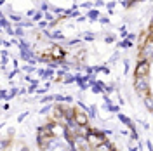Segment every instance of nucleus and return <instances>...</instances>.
<instances>
[{
    "label": "nucleus",
    "instance_id": "20e7f679",
    "mask_svg": "<svg viewBox=\"0 0 153 151\" xmlns=\"http://www.w3.org/2000/svg\"><path fill=\"white\" fill-rule=\"evenodd\" d=\"M49 54H51L52 59H65V57H66V50L61 47V45H57L56 44V45H52V49H51Z\"/></svg>",
    "mask_w": 153,
    "mask_h": 151
},
{
    "label": "nucleus",
    "instance_id": "5701e85b",
    "mask_svg": "<svg viewBox=\"0 0 153 151\" xmlns=\"http://www.w3.org/2000/svg\"><path fill=\"white\" fill-rule=\"evenodd\" d=\"M80 44H82V38H70V40H66L68 47H75V45H80Z\"/></svg>",
    "mask_w": 153,
    "mask_h": 151
},
{
    "label": "nucleus",
    "instance_id": "a19ab883",
    "mask_svg": "<svg viewBox=\"0 0 153 151\" xmlns=\"http://www.w3.org/2000/svg\"><path fill=\"white\" fill-rule=\"evenodd\" d=\"M92 4H94V9H96V7H103V5H105V2H101V0H97V2H92Z\"/></svg>",
    "mask_w": 153,
    "mask_h": 151
},
{
    "label": "nucleus",
    "instance_id": "7c9ffc66",
    "mask_svg": "<svg viewBox=\"0 0 153 151\" xmlns=\"http://www.w3.org/2000/svg\"><path fill=\"white\" fill-rule=\"evenodd\" d=\"M37 89H38V84H31L28 89H26V94H28V95L35 94V90H37Z\"/></svg>",
    "mask_w": 153,
    "mask_h": 151
},
{
    "label": "nucleus",
    "instance_id": "a878e982",
    "mask_svg": "<svg viewBox=\"0 0 153 151\" xmlns=\"http://www.w3.org/2000/svg\"><path fill=\"white\" fill-rule=\"evenodd\" d=\"M51 110H52V104H44V106H42V108L38 110V115H40V116H44V115L49 113Z\"/></svg>",
    "mask_w": 153,
    "mask_h": 151
},
{
    "label": "nucleus",
    "instance_id": "2eb2a0df",
    "mask_svg": "<svg viewBox=\"0 0 153 151\" xmlns=\"http://www.w3.org/2000/svg\"><path fill=\"white\" fill-rule=\"evenodd\" d=\"M9 18H10V21L14 23V26H18L19 23L23 21V16H21V14H16V12H10V14H9ZM10 21H9V23H10Z\"/></svg>",
    "mask_w": 153,
    "mask_h": 151
},
{
    "label": "nucleus",
    "instance_id": "ea45409f",
    "mask_svg": "<svg viewBox=\"0 0 153 151\" xmlns=\"http://www.w3.org/2000/svg\"><path fill=\"white\" fill-rule=\"evenodd\" d=\"M35 14H37V9H30L28 12H26V16H28V18H33Z\"/></svg>",
    "mask_w": 153,
    "mask_h": 151
},
{
    "label": "nucleus",
    "instance_id": "58836bf2",
    "mask_svg": "<svg viewBox=\"0 0 153 151\" xmlns=\"http://www.w3.org/2000/svg\"><path fill=\"white\" fill-rule=\"evenodd\" d=\"M122 5L127 9V7H134V5H137V2H122Z\"/></svg>",
    "mask_w": 153,
    "mask_h": 151
},
{
    "label": "nucleus",
    "instance_id": "a18cd8bd",
    "mask_svg": "<svg viewBox=\"0 0 153 151\" xmlns=\"http://www.w3.org/2000/svg\"><path fill=\"white\" fill-rule=\"evenodd\" d=\"M19 151H31V150H30V146H21Z\"/></svg>",
    "mask_w": 153,
    "mask_h": 151
},
{
    "label": "nucleus",
    "instance_id": "c85d7f7f",
    "mask_svg": "<svg viewBox=\"0 0 153 151\" xmlns=\"http://www.w3.org/2000/svg\"><path fill=\"white\" fill-rule=\"evenodd\" d=\"M118 59H120V52H113V54L110 56V59H108V63H110V64H115Z\"/></svg>",
    "mask_w": 153,
    "mask_h": 151
},
{
    "label": "nucleus",
    "instance_id": "dca6fc26",
    "mask_svg": "<svg viewBox=\"0 0 153 151\" xmlns=\"http://www.w3.org/2000/svg\"><path fill=\"white\" fill-rule=\"evenodd\" d=\"M141 101L144 103V108L148 110V113H152V94H146Z\"/></svg>",
    "mask_w": 153,
    "mask_h": 151
},
{
    "label": "nucleus",
    "instance_id": "f704fd0d",
    "mask_svg": "<svg viewBox=\"0 0 153 151\" xmlns=\"http://www.w3.org/2000/svg\"><path fill=\"white\" fill-rule=\"evenodd\" d=\"M105 5L108 7V12L111 14V12L115 10V5H117V4H115V2H108V4H105Z\"/></svg>",
    "mask_w": 153,
    "mask_h": 151
},
{
    "label": "nucleus",
    "instance_id": "9b49d317",
    "mask_svg": "<svg viewBox=\"0 0 153 151\" xmlns=\"http://www.w3.org/2000/svg\"><path fill=\"white\" fill-rule=\"evenodd\" d=\"M105 82H101V80H96L94 82V85H92V87H91V89H92V92H94V94H103V92H105Z\"/></svg>",
    "mask_w": 153,
    "mask_h": 151
},
{
    "label": "nucleus",
    "instance_id": "e433bc0d",
    "mask_svg": "<svg viewBox=\"0 0 153 151\" xmlns=\"http://www.w3.org/2000/svg\"><path fill=\"white\" fill-rule=\"evenodd\" d=\"M28 111H25V113H21V115H19V116H18V123H21V122H25V118H26V116H28Z\"/></svg>",
    "mask_w": 153,
    "mask_h": 151
},
{
    "label": "nucleus",
    "instance_id": "8fccbe9b",
    "mask_svg": "<svg viewBox=\"0 0 153 151\" xmlns=\"http://www.w3.org/2000/svg\"><path fill=\"white\" fill-rule=\"evenodd\" d=\"M127 150L129 151H137V148H134V146H127Z\"/></svg>",
    "mask_w": 153,
    "mask_h": 151
},
{
    "label": "nucleus",
    "instance_id": "c9c22d12",
    "mask_svg": "<svg viewBox=\"0 0 153 151\" xmlns=\"http://www.w3.org/2000/svg\"><path fill=\"white\" fill-rule=\"evenodd\" d=\"M19 73H21V71H19V68H18V70H12L9 75H7V78H9V80H12V78H14L16 75H19Z\"/></svg>",
    "mask_w": 153,
    "mask_h": 151
},
{
    "label": "nucleus",
    "instance_id": "473e14b6",
    "mask_svg": "<svg viewBox=\"0 0 153 151\" xmlns=\"http://www.w3.org/2000/svg\"><path fill=\"white\" fill-rule=\"evenodd\" d=\"M42 18H44V14H42V12H38V10H37V14H35V16L31 18V21H33V23H40V21H42Z\"/></svg>",
    "mask_w": 153,
    "mask_h": 151
},
{
    "label": "nucleus",
    "instance_id": "c03bdc74",
    "mask_svg": "<svg viewBox=\"0 0 153 151\" xmlns=\"http://www.w3.org/2000/svg\"><path fill=\"white\" fill-rule=\"evenodd\" d=\"M26 94V89H19L18 90V95H25Z\"/></svg>",
    "mask_w": 153,
    "mask_h": 151
},
{
    "label": "nucleus",
    "instance_id": "bb28decb",
    "mask_svg": "<svg viewBox=\"0 0 153 151\" xmlns=\"http://www.w3.org/2000/svg\"><path fill=\"white\" fill-rule=\"evenodd\" d=\"M12 37H19V38H25V30L19 28V26H14V35Z\"/></svg>",
    "mask_w": 153,
    "mask_h": 151
},
{
    "label": "nucleus",
    "instance_id": "3c124183",
    "mask_svg": "<svg viewBox=\"0 0 153 151\" xmlns=\"http://www.w3.org/2000/svg\"><path fill=\"white\" fill-rule=\"evenodd\" d=\"M111 151H120V150H118V148H113V150H111Z\"/></svg>",
    "mask_w": 153,
    "mask_h": 151
},
{
    "label": "nucleus",
    "instance_id": "79ce46f5",
    "mask_svg": "<svg viewBox=\"0 0 153 151\" xmlns=\"http://www.w3.org/2000/svg\"><path fill=\"white\" fill-rule=\"evenodd\" d=\"M5 31H7V35H14V28H12V26H7Z\"/></svg>",
    "mask_w": 153,
    "mask_h": 151
},
{
    "label": "nucleus",
    "instance_id": "f03ea898",
    "mask_svg": "<svg viewBox=\"0 0 153 151\" xmlns=\"http://www.w3.org/2000/svg\"><path fill=\"white\" fill-rule=\"evenodd\" d=\"M152 64L153 63H146V61L137 57L136 68H134V78H144L146 75H150L152 73Z\"/></svg>",
    "mask_w": 153,
    "mask_h": 151
},
{
    "label": "nucleus",
    "instance_id": "f257e3e1",
    "mask_svg": "<svg viewBox=\"0 0 153 151\" xmlns=\"http://www.w3.org/2000/svg\"><path fill=\"white\" fill-rule=\"evenodd\" d=\"M137 57L146 63H153V38H148L143 44V47L137 49Z\"/></svg>",
    "mask_w": 153,
    "mask_h": 151
},
{
    "label": "nucleus",
    "instance_id": "39448f33",
    "mask_svg": "<svg viewBox=\"0 0 153 151\" xmlns=\"http://www.w3.org/2000/svg\"><path fill=\"white\" fill-rule=\"evenodd\" d=\"M61 108H63V120H73L75 108L71 104H61Z\"/></svg>",
    "mask_w": 153,
    "mask_h": 151
},
{
    "label": "nucleus",
    "instance_id": "4c0bfd02",
    "mask_svg": "<svg viewBox=\"0 0 153 151\" xmlns=\"http://www.w3.org/2000/svg\"><path fill=\"white\" fill-rule=\"evenodd\" d=\"M105 42H106V44H113V42H115V35H106Z\"/></svg>",
    "mask_w": 153,
    "mask_h": 151
},
{
    "label": "nucleus",
    "instance_id": "a211bd4d",
    "mask_svg": "<svg viewBox=\"0 0 153 151\" xmlns=\"http://www.w3.org/2000/svg\"><path fill=\"white\" fill-rule=\"evenodd\" d=\"M117 47L127 49V50H129V49H132V47H134V44H132V42H129V40H122V42H118V44H117Z\"/></svg>",
    "mask_w": 153,
    "mask_h": 151
},
{
    "label": "nucleus",
    "instance_id": "b1692460",
    "mask_svg": "<svg viewBox=\"0 0 153 151\" xmlns=\"http://www.w3.org/2000/svg\"><path fill=\"white\" fill-rule=\"evenodd\" d=\"M56 19L57 18L51 12V10H49V12H44V21H45V23H52V21H56Z\"/></svg>",
    "mask_w": 153,
    "mask_h": 151
},
{
    "label": "nucleus",
    "instance_id": "de8ad7c7",
    "mask_svg": "<svg viewBox=\"0 0 153 151\" xmlns=\"http://www.w3.org/2000/svg\"><path fill=\"white\" fill-rule=\"evenodd\" d=\"M146 148H148V151H152V141H146Z\"/></svg>",
    "mask_w": 153,
    "mask_h": 151
},
{
    "label": "nucleus",
    "instance_id": "aec40b11",
    "mask_svg": "<svg viewBox=\"0 0 153 151\" xmlns=\"http://www.w3.org/2000/svg\"><path fill=\"white\" fill-rule=\"evenodd\" d=\"M52 101H54V94H45V95H42V99H40L42 104H52Z\"/></svg>",
    "mask_w": 153,
    "mask_h": 151
},
{
    "label": "nucleus",
    "instance_id": "1a4fd4ad",
    "mask_svg": "<svg viewBox=\"0 0 153 151\" xmlns=\"http://www.w3.org/2000/svg\"><path fill=\"white\" fill-rule=\"evenodd\" d=\"M113 148H115V144L110 141V139H106V141H105V142H101L99 146H96L92 151H111Z\"/></svg>",
    "mask_w": 153,
    "mask_h": 151
},
{
    "label": "nucleus",
    "instance_id": "4be33fe9",
    "mask_svg": "<svg viewBox=\"0 0 153 151\" xmlns=\"http://www.w3.org/2000/svg\"><path fill=\"white\" fill-rule=\"evenodd\" d=\"M49 85H51V84L47 82V84L44 85V87H38L37 90H35V94H38V95H45V94L49 92Z\"/></svg>",
    "mask_w": 153,
    "mask_h": 151
},
{
    "label": "nucleus",
    "instance_id": "cd10ccee",
    "mask_svg": "<svg viewBox=\"0 0 153 151\" xmlns=\"http://www.w3.org/2000/svg\"><path fill=\"white\" fill-rule=\"evenodd\" d=\"M7 26H10L9 19L5 18V16H0V28H2V30H5Z\"/></svg>",
    "mask_w": 153,
    "mask_h": 151
},
{
    "label": "nucleus",
    "instance_id": "423d86ee",
    "mask_svg": "<svg viewBox=\"0 0 153 151\" xmlns=\"http://www.w3.org/2000/svg\"><path fill=\"white\" fill-rule=\"evenodd\" d=\"M73 120L78 127H84V125H89V116L85 113H82V111H75V116H73Z\"/></svg>",
    "mask_w": 153,
    "mask_h": 151
},
{
    "label": "nucleus",
    "instance_id": "ddd939ff",
    "mask_svg": "<svg viewBox=\"0 0 153 151\" xmlns=\"http://www.w3.org/2000/svg\"><path fill=\"white\" fill-rule=\"evenodd\" d=\"M85 19L87 21H97V19H99V10L97 9H91L85 14Z\"/></svg>",
    "mask_w": 153,
    "mask_h": 151
},
{
    "label": "nucleus",
    "instance_id": "393cba45",
    "mask_svg": "<svg viewBox=\"0 0 153 151\" xmlns=\"http://www.w3.org/2000/svg\"><path fill=\"white\" fill-rule=\"evenodd\" d=\"M94 33L92 31H84V35H82V40H85V42H94Z\"/></svg>",
    "mask_w": 153,
    "mask_h": 151
},
{
    "label": "nucleus",
    "instance_id": "6e6552de",
    "mask_svg": "<svg viewBox=\"0 0 153 151\" xmlns=\"http://www.w3.org/2000/svg\"><path fill=\"white\" fill-rule=\"evenodd\" d=\"M117 118L124 123L125 127H129V130H137V129H136V125H134V122L131 120V116H127V115H124V113H118V115H117Z\"/></svg>",
    "mask_w": 153,
    "mask_h": 151
},
{
    "label": "nucleus",
    "instance_id": "37998d69",
    "mask_svg": "<svg viewBox=\"0 0 153 151\" xmlns=\"http://www.w3.org/2000/svg\"><path fill=\"white\" fill-rule=\"evenodd\" d=\"M18 64H19L18 59H12V66H14V70H18Z\"/></svg>",
    "mask_w": 153,
    "mask_h": 151
},
{
    "label": "nucleus",
    "instance_id": "72a5a7b5",
    "mask_svg": "<svg viewBox=\"0 0 153 151\" xmlns=\"http://www.w3.org/2000/svg\"><path fill=\"white\" fill-rule=\"evenodd\" d=\"M101 24H110V18L108 16H99V19H97Z\"/></svg>",
    "mask_w": 153,
    "mask_h": 151
},
{
    "label": "nucleus",
    "instance_id": "f8f14e48",
    "mask_svg": "<svg viewBox=\"0 0 153 151\" xmlns=\"http://www.w3.org/2000/svg\"><path fill=\"white\" fill-rule=\"evenodd\" d=\"M38 76L42 78V80H47V78H52L54 76V70H49V68H45V70H37Z\"/></svg>",
    "mask_w": 153,
    "mask_h": 151
},
{
    "label": "nucleus",
    "instance_id": "6ab92c4d",
    "mask_svg": "<svg viewBox=\"0 0 153 151\" xmlns=\"http://www.w3.org/2000/svg\"><path fill=\"white\" fill-rule=\"evenodd\" d=\"M10 146V137H4L0 139V151H5Z\"/></svg>",
    "mask_w": 153,
    "mask_h": 151
},
{
    "label": "nucleus",
    "instance_id": "9d476101",
    "mask_svg": "<svg viewBox=\"0 0 153 151\" xmlns=\"http://www.w3.org/2000/svg\"><path fill=\"white\" fill-rule=\"evenodd\" d=\"M49 40H54V42H63L65 40V35L61 30H52L49 31Z\"/></svg>",
    "mask_w": 153,
    "mask_h": 151
},
{
    "label": "nucleus",
    "instance_id": "09e8293b",
    "mask_svg": "<svg viewBox=\"0 0 153 151\" xmlns=\"http://www.w3.org/2000/svg\"><path fill=\"white\" fill-rule=\"evenodd\" d=\"M76 21H78V23H84V21H85V16H80V18L76 19Z\"/></svg>",
    "mask_w": 153,
    "mask_h": 151
},
{
    "label": "nucleus",
    "instance_id": "f3484780",
    "mask_svg": "<svg viewBox=\"0 0 153 151\" xmlns=\"http://www.w3.org/2000/svg\"><path fill=\"white\" fill-rule=\"evenodd\" d=\"M0 59H2V63H0V66H5V64L9 63V50H7V49L0 52Z\"/></svg>",
    "mask_w": 153,
    "mask_h": 151
},
{
    "label": "nucleus",
    "instance_id": "2f4dec72",
    "mask_svg": "<svg viewBox=\"0 0 153 151\" xmlns=\"http://www.w3.org/2000/svg\"><path fill=\"white\" fill-rule=\"evenodd\" d=\"M19 71H23V73H33V71H37V68H35V66H30V64H26V66L23 68V70H19Z\"/></svg>",
    "mask_w": 153,
    "mask_h": 151
},
{
    "label": "nucleus",
    "instance_id": "7ed1b4c3",
    "mask_svg": "<svg viewBox=\"0 0 153 151\" xmlns=\"http://www.w3.org/2000/svg\"><path fill=\"white\" fill-rule=\"evenodd\" d=\"M132 87H134V92L143 99L146 94H152V85L146 84L144 78H134L132 80Z\"/></svg>",
    "mask_w": 153,
    "mask_h": 151
},
{
    "label": "nucleus",
    "instance_id": "412c9836",
    "mask_svg": "<svg viewBox=\"0 0 153 151\" xmlns=\"http://www.w3.org/2000/svg\"><path fill=\"white\" fill-rule=\"evenodd\" d=\"M63 84L68 85V84H75V75H71V73H66V75L63 76Z\"/></svg>",
    "mask_w": 153,
    "mask_h": 151
},
{
    "label": "nucleus",
    "instance_id": "49530a36",
    "mask_svg": "<svg viewBox=\"0 0 153 151\" xmlns=\"http://www.w3.org/2000/svg\"><path fill=\"white\" fill-rule=\"evenodd\" d=\"M120 135H124V137H129V130H122V132H120Z\"/></svg>",
    "mask_w": 153,
    "mask_h": 151
},
{
    "label": "nucleus",
    "instance_id": "c756f323",
    "mask_svg": "<svg viewBox=\"0 0 153 151\" xmlns=\"http://www.w3.org/2000/svg\"><path fill=\"white\" fill-rule=\"evenodd\" d=\"M33 24H35V23H33V21L30 19V21H21V23H19L18 26H19V28H31Z\"/></svg>",
    "mask_w": 153,
    "mask_h": 151
},
{
    "label": "nucleus",
    "instance_id": "4468645a",
    "mask_svg": "<svg viewBox=\"0 0 153 151\" xmlns=\"http://www.w3.org/2000/svg\"><path fill=\"white\" fill-rule=\"evenodd\" d=\"M87 116H89V120L91 118H97V106L96 104H91V106H87Z\"/></svg>",
    "mask_w": 153,
    "mask_h": 151
},
{
    "label": "nucleus",
    "instance_id": "0eeeda50",
    "mask_svg": "<svg viewBox=\"0 0 153 151\" xmlns=\"http://www.w3.org/2000/svg\"><path fill=\"white\" fill-rule=\"evenodd\" d=\"M52 122H63V108L61 104H52Z\"/></svg>",
    "mask_w": 153,
    "mask_h": 151
}]
</instances>
